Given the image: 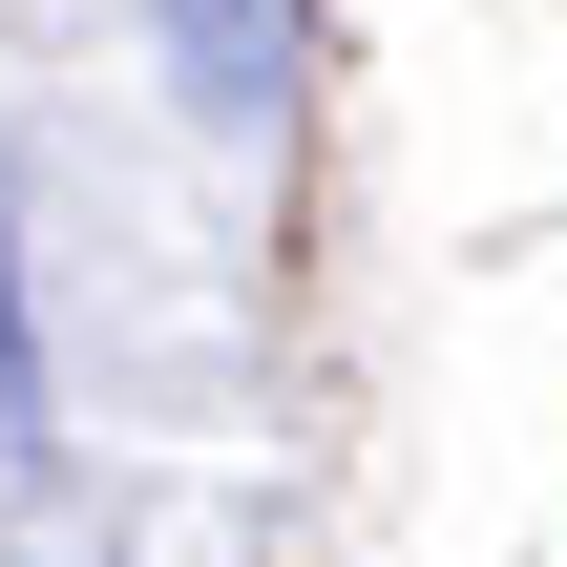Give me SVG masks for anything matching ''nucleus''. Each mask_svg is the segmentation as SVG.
<instances>
[{"label": "nucleus", "mask_w": 567, "mask_h": 567, "mask_svg": "<svg viewBox=\"0 0 567 567\" xmlns=\"http://www.w3.org/2000/svg\"><path fill=\"white\" fill-rule=\"evenodd\" d=\"M168 42H189V105H231V126H252V105H274V63H295V21H274V0H168Z\"/></svg>", "instance_id": "f257e3e1"}, {"label": "nucleus", "mask_w": 567, "mask_h": 567, "mask_svg": "<svg viewBox=\"0 0 567 567\" xmlns=\"http://www.w3.org/2000/svg\"><path fill=\"white\" fill-rule=\"evenodd\" d=\"M42 442V337H21V252H0V463Z\"/></svg>", "instance_id": "f03ea898"}]
</instances>
